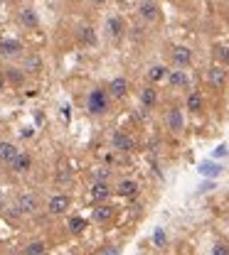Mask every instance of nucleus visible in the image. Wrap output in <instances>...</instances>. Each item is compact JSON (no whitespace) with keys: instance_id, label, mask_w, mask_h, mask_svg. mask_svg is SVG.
<instances>
[{"instance_id":"f257e3e1","label":"nucleus","mask_w":229,"mask_h":255,"mask_svg":"<svg viewBox=\"0 0 229 255\" xmlns=\"http://www.w3.org/2000/svg\"><path fill=\"white\" fill-rule=\"evenodd\" d=\"M86 111L91 116H104L109 111V93L104 88H94L86 96Z\"/></svg>"},{"instance_id":"f03ea898","label":"nucleus","mask_w":229,"mask_h":255,"mask_svg":"<svg viewBox=\"0 0 229 255\" xmlns=\"http://www.w3.org/2000/svg\"><path fill=\"white\" fill-rule=\"evenodd\" d=\"M69 196H64V194H57V196H52L50 199V206H47V211L52 213V216H62V213H67L69 211Z\"/></svg>"},{"instance_id":"7ed1b4c3","label":"nucleus","mask_w":229,"mask_h":255,"mask_svg":"<svg viewBox=\"0 0 229 255\" xmlns=\"http://www.w3.org/2000/svg\"><path fill=\"white\" fill-rule=\"evenodd\" d=\"M207 81L212 84V88H225V84H227V71H225L222 66H212V69L207 71Z\"/></svg>"},{"instance_id":"20e7f679","label":"nucleus","mask_w":229,"mask_h":255,"mask_svg":"<svg viewBox=\"0 0 229 255\" xmlns=\"http://www.w3.org/2000/svg\"><path fill=\"white\" fill-rule=\"evenodd\" d=\"M37 211V196L25 194L17 199V213H35Z\"/></svg>"},{"instance_id":"39448f33","label":"nucleus","mask_w":229,"mask_h":255,"mask_svg":"<svg viewBox=\"0 0 229 255\" xmlns=\"http://www.w3.org/2000/svg\"><path fill=\"white\" fill-rule=\"evenodd\" d=\"M192 62V52L187 47H175L172 49V64L175 66H190Z\"/></svg>"},{"instance_id":"423d86ee","label":"nucleus","mask_w":229,"mask_h":255,"mask_svg":"<svg viewBox=\"0 0 229 255\" xmlns=\"http://www.w3.org/2000/svg\"><path fill=\"white\" fill-rule=\"evenodd\" d=\"M109 93H111L114 98H123V96L128 93V81H126V79H121V76H118V79H114V81L109 84Z\"/></svg>"},{"instance_id":"0eeeda50","label":"nucleus","mask_w":229,"mask_h":255,"mask_svg":"<svg viewBox=\"0 0 229 255\" xmlns=\"http://www.w3.org/2000/svg\"><path fill=\"white\" fill-rule=\"evenodd\" d=\"M0 52H2L5 57H17V54L22 52V44H20L17 40H2V42H0Z\"/></svg>"},{"instance_id":"6e6552de","label":"nucleus","mask_w":229,"mask_h":255,"mask_svg":"<svg viewBox=\"0 0 229 255\" xmlns=\"http://www.w3.org/2000/svg\"><path fill=\"white\" fill-rule=\"evenodd\" d=\"M114 147L121 150V152H128V150H133V137L126 135V132H116L114 135Z\"/></svg>"},{"instance_id":"1a4fd4ad","label":"nucleus","mask_w":229,"mask_h":255,"mask_svg":"<svg viewBox=\"0 0 229 255\" xmlns=\"http://www.w3.org/2000/svg\"><path fill=\"white\" fill-rule=\"evenodd\" d=\"M15 157H17V147H15L12 142H0V162H2V165H10Z\"/></svg>"},{"instance_id":"9d476101","label":"nucleus","mask_w":229,"mask_h":255,"mask_svg":"<svg viewBox=\"0 0 229 255\" xmlns=\"http://www.w3.org/2000/svg\"><path fill=\"white\" fill-rule=\"evenodd\" d=\"M182 126H185V121H182L180 108H170V113H168V128H170V130H175V132H180Z\"/></svg>"},{"instance_id":"9b49d317","label":"nucleus","mask_w":229,"mask_h":255,"mask_svg":"<svg viewBox=\"0 0 229 255\" xmlns=\"http://www.w3.org/2000/svg\"><path fill=\"white\" fill-rule=\"evenodd\" d=\"M91 196H94V201H106V199L111 196V187H109L106 182H96V184L91 187Z\"/></svg>"},{"instance_id":"f8f14e48","label":"nucleus","mask_w":229,"mask_h":255,"mask_svg":"<svg viewBox=\"0 0 229 255\" xmlns=\"http://www.w3.org/2000/svg\"><path fill=\"white\" fill-rule=\"evenodd\" d=\"M10 167H12L15 172H27V170L32 167V160H30V155H22V152H17V157L10 162Z\"/></svg>"},{"instance_id":"ddd939ff","label":"nucleus","mask_w":229,"mask_h":255,"mask_svg":"<svg viewBox=\"0 0 229 255\" xmlns=\"http://www.w3.org/2000/svg\"><path fill=\"white\" fill-rule=\"evenodd\" d=\"M114 218V206H94V221L96 223H106Z\"/></svg>"},{"instance_id":"4468645a","label":"nucleus","mask_w":229,"mask_h":255,"mask_svg":"<svg viewBox=\"0 0 229 255\" xmlns=\"http://www.w3.org/2000/svg\"><path fill=\"white\" fill-rule=\"evenodd\" d=\"M116 194H121V196H136V194H138V184H136L133 179H123V182L116 187Z\"/></svg>"},{"instance_id":"2eb2a0df","label":"nucleus","mask_w":229,"mask_h":255,"mask_svg":"<svg viewBox=\"0 0 229 255\" xmlns=\"http://www.w3.org/2000/svg\"><path fill=\"white\" fill-rule=\"evenodd\" d=\"M141 17L143 20H158V5L153 2V0H146L143 5H141Z\"/></svg>"},{"instance_id":"dca6fc26","label":"nucleus","mask_w":229,"mask_h":255,"mask_svg":"<svg viewBox=\"0 0 229 255\" xmlns=\"http://www.w3.org/2000/svg\"><path fill=\"white\" fill-rule=\"evenodd\" d=\"M141 103L146 106V108H153L155 103H158V91L148 86V88H143V93H141Z\"/></svg>"},{"instance_id":"f3484780","label":"nucleus","mask_w":229,"mask_h":255,"mask_svg":"<svg viewBox=\"0 0 229 255\" xmlns=\"http://www.w3.org/2000/svg\"><path fill=\"white\" fill-rule=\"evenodd\" d=\"M109 35H111L114 40H118V37L123 35V20H121V17H111V20H109Z\"/></svg>"},{"instance_id":"a211bd4d","label":"nucleus","mask_w":229,"mask_h":255,"mask_svg":"<svg viewBox=\"0 0 229 255\" xmlns=\"http://www.w3.org/2000/svg\"><path fill=\"white\" fill-rule=\"evenodd\" d=\"M202 103H205V101H202L200 93H190V96H187V108H190L192 113H200V111H202Z\"/></svg>"},{"instance_id":"6ab92c4d","label":"nucleus","mask_w":229,"mask_h":255,"mask_svg":"<svg viewBox=\"0 0 229 255\" xmlns=\"http://www.w3.org/2000/svg\"><path fill=\"white\" fill-rule=\"evenodd\" d=\"M40 66H42V59H40L37 54H30V57L25 59V71H30V74H37Z\"/></svg>"},{"instance_id":"aec40b11","label":"nucleus","mask_w":229,"mask_h":255,"mask_svg":"<svg viewBox=\"0 0 229 255\" xmlns=\"http://www.w3.org/2000/svg\"><path fill=\"white\" fill-rule=\"evenodd\" d=\"M20 20H22V25L25 27H37V15H35V10H22V15H20Z\"/></svg>"},{"instance_id":"412c9836","label":"nucleus","mask_w":229,"mask_h":255,"mask_svg":"<svg viewBox=\"0 0 229 255\" xmlns=\"http://www.w3.org/2000/svg\"><path fill=\"white\" fill-rule=\"evenodd\" d=\"M170 84H172L175 88H185V86H187V76H185L182 71H172V74H170Z\"/></svg>"},{"instance_id":"4be33fe9","label":"nucleus","mask_w":229,"mask_h":255,"mask_svg":"<svg viewBox=\"0 0 229 255\" xmlns=\"http://www.w3.org/2000/svg\"><path fill=\"white\" fill-rule=\"evenodd\" d=\"M25 253L27 255H45L47 251H45V243H42V241H32V243L25 248Z\"/></svg>"},{"instance_id":"5701e85b","label":"nucleus","mask_w":229,"mask_h":255,"mask_svg":"<svg viewBox=\"0 0 229 255\" xmlns=\"http://www.w3.org/2000/svg\"><path fill=\"white\" fill-rule=\"evenodd\" d=\"M168 76V69L165 66H153L151 71H148V79L151 81H160V79H165Z\"/></svg>"},{"instance_id":"b1692460","label":"nucleus","mask_w":229,"mask_h":255,"mask_svg":"<svg viewBox=\"0 0 229 255\" xmlns=\"http://www.w3.org/2000/svg\"><path fill=\"white\" fill-rule=\"evenodd\" d=\"M215 59H217V62H222V64H227L229 62V49L227 47L217 44V47H215Z\"/></svg>"},{"instance_id":"393cba45","label":"nucleus","mask_w":229,"mask_h":255,"mask_svg":"<svg viewBox=\"0 0 229 255\" xmlns=\"http://www.w3.org/2000/svg\"><path fill=\"white\" fill-rule=\"evenodd\" d=\"M81 40H84V44H96L94 27H84V30H81Z\"/></svg>"},{"instance_id":"a878e982","label":"nucleus","mask_w":229,"mask_h":255,"mask_svg":"<svg viewBox=\"0 0 229 255\" xmlns=\"http://www.w3.org/2000/svg\"><path fill=\"white\" fill-rule=\"evenodd\" d=\"M84 226H86V221H84V218H72V221H69V231H72L74 236L84 231Z\"/></svg>"},{"instance_id":"bb28decb","label":"nucleus","mask_w":229,"mask_h":255,"mask_svg":"<svg viewBox=\"0 0 229 255\" xmlns=\"http://www.w3.org/2000/svg\"><path fill=\"white\" fill-rule=\"evenodd\" d=\"M212 255H229V246L227 243H215V248H212Z\"/></svg>"},{"instance_id":"cd10ccee","label":"nucleus","mask_w":229,"mask_h":255,"mask_svg":"<svg viewBox=\"0 0 229 255\" xmlns=\"http://www.w3.org/2000/svg\"><path fill=\"white\" fill-rule=\"evenodd\" d=\"M7 76H10V81H12V84H22V74H20V71L10 69V71H7Z\"/></svg>"},{"instance_id":"c85d7f7f","label":"nucleus","mask_w":229,"mask_h":255,"mask_svg":"<svg viewBox=\"0 0 229 255\" xmlns=\"http://www.w3.org/2000/svg\"><path fill=\"white\" fill-rule=\"evenodd\" d=\"M118 253H121V248H118V246H109L101 255H118Z\"/></svg>"},{"instance_id":"c756f323","label":"nucleus","mask_w":229,"mask_h":255,"mask_svg":"<svg viewBox=\"0 0 229 255\" xmlns=\"http://www.w3.org/2000/svg\"><path fill=\"white\" fill-rule=\"evenodd\" d=\"M2 88H5V79L0 76V93H2Z\"/></svg>"},{"instance_id":"7c9ffc66","label":"nucleus","mask_w":229,"mask_h":255,"mask_svg":"<svg viewBox=\"0 0 229 255\" xmlns=\"http://www.w3.org/2000/svg\"><path fill=\"white\" fill-rule=\"evenodd\" d=\"M91 2H96V5H99V2H106V0H91Z\"/></svg>"},{"instance_id":"2f4dec72","label":"nucleus","mask_w":229,"mask_h":255,"mask_svg":"<svg viewBox=\"0 0 229 255\" xmlns=\"http://www.w3.org/2000/svg\"><path fill=\"white\" fill-rule=\"evenodd\" d=\"M45 255H47V253H45Z\"/></svg>"}]
</instances>
